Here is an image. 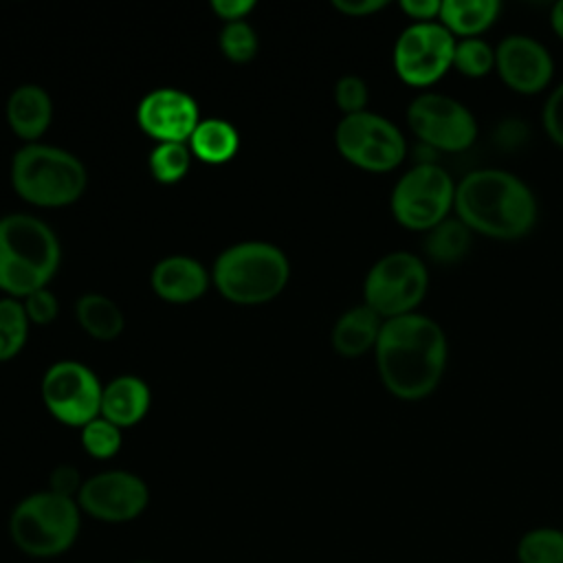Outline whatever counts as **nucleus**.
I'll return each instance as SVG.
<instances>
[{"mask_svg": "<svg viewBox=\"0 0 563 563\" xmlns=\"http://www.w3.org/2000/svg\"><path fill=\"white\" fill-rule=\"evenodd\" d=\"M374 356L380 383L391 396L420 400L440 385L449 343L438 321L409 312L383 321Z\"/></svg>", "mask_w": 563, "mask_h": 563, "instance_id": "obj_1", "label": "nucleus"}, {"mask_svg": "<svg viewBox=\"0 0 563 563\" xmlns=\"http://www.w3.org/2000/svg\"><path fill=\"white\" fill-rule=\"evenodd\" d=\"M453 209L471 231L495 240L523 238L537 222L532 189L519 176L495 167L468 172L455 185Z\"/></svg>", "mask_w": 563, "mask_h": 563, "instance_id": "obj_2", "label": "nucleus"}, {"mask_svg": "<svg viewBox=\"0 0 563 563\" xmlns=\"http://www.w3.org/2000/svg\"><path fill=\"white\" fill-rule=\"evenodd\" d=\"M62 262V244L55 231L31 213L0 218V290L24 299L46 288Z\"/></svg>", "mask_w": 563, "mask_h": 563, "instance_id": "obj_3", "label": "nucleus"}, {"mask_svg": "<svg viewBox=\"0 0 563 563\" xmlns=\"http://www.w3.org/2000/svg\"><path fill=\"white\" fill-rule=\"evenodd\" d=\"M290 262L286 253L262 240L227 246L213 262L211 282L218 292L238 306L268 303L286 288Z\"/></svg>", "mask_w": 563, "mask_h": 563, "instance_id": "obj_4", "label": "nucleus"}, {"mask_svg": "<svg viewBox=\"0 0 563 563\" xmlns=\"http://www.w3.org/2000/svg\"><path fill=\"white\" fill-rule=\"evenodd\" d=\"M86 183L79 156L57 145L24 143L11 158V185L35 207H68L81 198Z\"/></svg>", "mask_w": 563, "mask_h": 563, "instance_id": "obj_5", "label": "nucleus"}, {"mask_svg": "<svg viewBox=\"0 0 563 563\" xmlns=\"http://www.w3.org/2000/svg\"><path fill=\"white\" fill-rule=\"evenodd\" d=\"M81 530V510L75 497L37 490L15 504L9 517L13 545L33 559H53L68 552Z\"/></svg>", "mask_w": 563, "mask_h": 563, "instance_id": "obj_6", "label": "nucleus"}, {"mask_svg": "<svg viewBox=\"0 0 563 563\" xmlns=\"http://www.w3.org/2000/svg\"><path fill=\"white\" fill-rule=\"evenodd\" d=\"M455 205V183L438 163H418L407 169L391 189L389 207L398 224L411 231H429Z\"/></svg>", "mask_w": 563, "mask_h": 563, "instance_id": "obj_7", "label": "nucleus"}, {"mask_svg": "<svg viewBox=\"0 0 563 563\" xmlns=\"http://www.w3.org/2000/svg\"><path fill=\"white\" fill-rule=\"evenodd\" d=\"M429 288L424 262L407 251H391L378 257L363 282V303L383 319L416 312Z\"/></svg>", "mask_w": 563, "mask_h": 563, "instance_id": "obj_8", "label": "nucleus"}, {"mask_svg": "<svg viewBox=\"0 0 563 563\" xmlns=\"http://www.w3.org/2000/svg\"><path fill=\"white\" fill-rule=\"evenodd\" d=\"M334 145L347 163L365 172H391L407 154L400 128L369 110L341 117L334 128Z\"/></svg>", "mask_w": 563, "mask_h": 563, "instance_id": "obj_9", "label": "nucleus"}, {"mask_svg": "<svg viewBox=\"0 0 563 563\" xmlns=\"http://www.w3.org/2000/svg\"><path fill=\"white\" fill-rule=\"evenodd\" d=\"M42 400L48 413L66 427L81 429L101 413L103 385L79 361H57L42 376Z\"/></svg>", "mask_w": 563, "mask_h": 563, "instance_id": "obj_10", "label": "nucleus"}, {"mask_svg": "<svg viewBox=\"0 0 563 563\" xmlns=\"http://www.w3.org/2000/svg\"><path fill=\"white\" fill-rule=\"evenodd\" d=\"M455 37L438 20L411 22L394 44V70L409 86H431L453 66Z\"/></svg>", "mask_w": 563, "mask_h": 563, "instance_id": "obj_11", "label": "nucleus"}, {"mask_svg": "<svg viewBox=\"0 0 563 563\" xmlns=\"http://www.w3.org/2000/svg\"><path fill=\"white\" fill-rule=\"evenodd\" d=\"M411 132L440 152H462L477 139L473 112L457 99L442 92H422L407 108Z\"/></svg>", "mask_w": 563, "mask_h": 563, "instance_id": "obj_12", "label": "nucleus"}, {"mask_svg": "<svg viewBox=\"0 0 563 563\" xmlns=\"http://www.w3.org/2000/svg\"><path fill=\"white\" fill-rule=\"evenodd\" d=\"M75 499L79 510L97 521L125 523L143 515L150 504V488L139 475L112 468L84 479Z\"/></svg>", "mask_w": 563, "mask_h": 563, "instance_id": "obj_13", "label": "nucleus"}, {"mask_svg": "<svg viewBox=\"0 0 563 563\" xmlns=\"http://www.w3.org/2000/svg\"><path fill=\"white\" fill-rule=\"evenodd\" d=\"M136 121L156 143H187L200 123V112L189 92L165 86L150 90L139 101Z\"/></svg>", "mask_w": 563, "mask_h": 563, "instance_id": "obj_14", "label": "nucleus"}, {"mask_svg": "<svg viewBox=\"0 0 563 563\" xmlns=\"http://www.w3.org/2000/svg\"><path fill=\"white\" fill-rule=\"evenodd\" d=\"M495 70L510 90L534 95L550 84L554 62L539 40L515 33L495 46Z\"/></svg>", "mask_w": 563, "mask_h": 563, "instance_id": "obj_15", "label": "nucleus"}, {"mask_svg": "<svg viewBox=\"0 0 563 563\" xmlns=\"http://www.w3.org/2000/svg\"><path fill=\"white\" fill-rule=\"evenodd\" d=\"M150 284L167 303H191L207 292L211 273L196 257L167 255L154 264Z\"/></svg>", "mask_w": 563, "mask_h": 563, "instance_id": "obj_16", "label": "nucleus"}, {"mask_svg": "<svg viewBox=\"0 0 563 563\" xmlns=\"http://www.w3.org/2000/svg\"><path fill=\"white\" fill-rule=\"evenodd\" d=\"M4 114L15 136L26 143H37L53 119L51 95L37 84H22L9 95Z\"/></svg>", "mask_w": 563, "mask_h": 563, "instance_id": "obj_17", "label": "nucleus"}, {"mask_svg": "<svg viewBox=\"0 0 563 563\" xmlns=\"http://www.w3.org/2000/svg\"><path fill=\"white\" fill-rule=\"evenodd\" d=\"M152 405L150 385L132 374H121L103 385L101 391V418L110 420L119 429L134 427L145 418Z\"/></svg>", "mask_w": 563, "mask_h": 563, "instance_id": "obj_18", "label": "nucleus"}, {"mask_svg": "<svg viewBox=\"0 0 563 563\" xmlns=\"http://www.w3.org/2000/svg\"><path fill=\"white\" fill-rule=\"evenodd\" d=\"M383 317L376 314L369 306L361 303L345 310L332 328V347L343 358H358L365 352L376 347Z\"/></svg>", "mask_w": 563, "mask_h": 563, "instance_id": "obj_19", "label": "nucleus"}, {"mask_svg": "<svg viewBox=\"0 0 563 563\" xmlns=\"http://www.w3.org/2000/svg\"><path fill=\"white\" fill-rule=\"evenodd\" d=\"M187 145L191 156H196L198 161L209 165H222L238 154L240 134L235 125L229 123L227 119L207 117V119H200Z\"/></svg>", "mask_w": 563, "mask_h": 563, "instance_id": "obj_20", "label": "nucleus"}, {"mask_svg": "<svg viewBox=\"0 0 563 563\" xmlns=\"http://www.w3.org/2000/svg\"><path fill=\"white\" fill-rule=\"evenodd\" d=\"M75 317L81 330L97 341H114L125 325L117 301L101 292H84L75 301Z\"/></svg>", "mask_w": 563, "mask_h": 563, "instance_id": "obj_21", "label": "nucleus"}, {"mask_svg": "<svg viewBox=\"0 0 563 563\" xmlns=\"http://www.w3.org/2000/svg\"><path fill=\"white\" fill-rule=\"evenodd\" d=\"M499 9L497 0H444L438 22L449 29L453 37H477L497 20Z\"/></svg>", "mask_w": 563, "mask_h": 563, "instance_id": "obj_22", "label": "nucleus"}, {"mask_svg": "<svg viewBox=\"0 0 563 563\" xmlns=\"http://www.w3.org/2000/svg\"><path fill=\"white\" fill-rule=\"evenodd\" d=\"M471 229L462 220L446 218L427 231L424 253L438 264H455L471 249Z\"/></svg>", "mask_w": 563, "mask_h": 563, "instance_id": "obj_23", "label": "nucleus"}, {"mask_svg": "<svg viewBox=\"0 0 563 563\" xmlns=\"http://www.w3.org/2000/svg\"><path fill=\"white\" fill-rule=\"evenodd\" d=\"M29 317L22 299L2 297L0 299V363L11 361L22 352L29 339Z\"/></svg>", "mask_w": 563, "mask_h": 563, "instance_id": "obj_24", "label": "nucleus"}, {"mask_svg": "<svg viewBox=\"0 0 563 563\" xmlns=\"http://www.w3.org/2000/svg\"><path fill=\"white\" fill-rule=\"evenodd\" d=\"M191 158L187 143H156L147 156V165L158 183L174 185L187 176Z\"/></svg>", "mask_w": 563, "mask_h": 563, "instance_id": "obj_25", "label": "nucleus"}, {"mask_svg": "<svg viewBox=\"0 0 563 563\" xmlns=\"http://www.w3.org/2000/svg\"><path fill=\"white\" fill-rule=\"evenodd\" d=\"M519 563H563V532L556 528H534L517 543Z\"/></svg>", "mask_w": 563, "mask_h": 563, "instance_id": "obj_26", "label": "nucleus"}, {"mask_svg": "<svg viewBox=\"0 0 563 563\" xmlns=\"http://www.w3.org/2000/svg\"><path fill=\"white\" fill-rule=\"evenodd\" d=\"M453 68L466 77H484L495 68V48L482 37H462L455 42Z\"/></svg>", "mask_w": 563, "mask_h": 563, "instance_id": "obj_27", "label": "nucleus"}, {"mask_svg": "<svg viewBox=\"0 0 563 563\" xmlns=\"http://www.w3.org/2000/svg\"><path fill=\"white\" fill-rule=\"evenodd\" d=\"M222 55L233 64H246L257 55V33L246 20L227 22L218 35Z\"/></svg>", "mask_w": 563, "mask_h": 563, "instance_id": "obj_28", "label": "nucleus"}, {"mask_svg": "<svg viewBox=\"0 0 563 563\" xmlns=\"http://www.w3.org/2000/svg\"><path fill=\"white\" fill-rule=\"evenodd\" d=\"M123 429H119L117 424H112L110 420L97 416L95 420H90L88 424H84L79 429V435H81V446L84 451L90 455V457H97V460H108L112 455L119 453L121 449V435Z\"/></svg>", "mask_w": 563, "mask_h": 563, "instance_id": "obj_29", "label": "nucleus"}, {"mask_svg": "<svg viewBox=\"0 0 563 563\" xmlns=\"http://www.w3.org/2000/svg\"><path fill=\"white\" fill-rule=\"evenodd\" d=\"M367 84L356 77V75H343L336 84H334V101L339 106V110L345 114H356L367 110Z\"/></svg>", "mask_w": 563, "mask_h": 563, "instance_id": "obj_30", "label": "nucleus"}, {"mask_svg": "<svg viewBox=\"0 0 563 563\" xmlns=\"http://www.w3.org/2000/svg\"><path fill=\"white\" fill-rule=\"evenodd\" d=\"M24 303V310H26V317L31 323L35 325H46L51 321H55L57 317V310H59V303H57V297L55 292L46 286V288H40V290H33L31 295H26L22 299Z\"/></svg>", "mask_w": 563, "mask_h": 563, "instance_id": "obj_31", "label": "nucleus"}, {"mask_svg": "<svg viewBox=\"0 0 563 563\" xmlns=\"http://www.w3.org/2000/svg\"><path fill=\"white\" fill-rule=\"evenodd\" d=\"M543 128L548 136L563 147V81L550 92L543 108Z\"/></svg>", "mask_w": 563, "mask_h": 563, "instance_id": "obj_32", "label": "nucleus"}, {"mask_svg": "<svg viewBox=\"0 0 563 563\" xmlns=\"http://www.w3.org/2000/svg\"><path fill=\"white\" fill-rule=\"evenodd\" d=\"M255 9L253 0H213L211 11L227 24L244 20Z\"/></svg>", "mask_w": 563, "mask_h": 563, "instance_id": "obj_33", "label": "nucleus"}, {"mask_svg": "<svg viewBox=\"0 0 563 563\" xmlns=\"http://www.w3.org/2000/svg\"><path fill=\"white\" fill-rule=\"evenodd\" d=\"M81 484H84V482H81L79 473H77L73 466H68V464L57 466V468L53 471V475H51V490L62 493V495H68V497H77Z\"/></svg>", "mask_w": 563, "mask_h": 563, "instance_id": "obj_34", "label": "nucleus"}, {"mask_svg": "<svg viewBox=\"0 0 563 563\" xmlns=\"http://www.w3.org/2000/svg\"><path fill=\"white\" fill-rule=\"evenodd\" d=\"M440 0H402L400 9L411 18V22H433L440 18Z\"/></svg>", "mask_w": 563, "mask_h": 563, "instance_id": "obj_35", "label": "nucleus"}, {"mask_svg": "<svg viewBox=\"0 0 563 563\" xmlns=\"http://www.w3.org/2000/svg\"><path fill=\"white\" fill-rule=\"evenodd\" d=\"M332 7L352 18H365L387 7L385 0H332Z\"/></svg>", "mask_w": 563, "mask_h": 563, "instance_id": "obj_36", "label": "nucleus"}, {"mask_svg": "<svg viewBox=\"0 0 563 563\" xmlns=\"http://www.w3.org/2000/svg\"><path fill=\"white\" fill-rule=\"evenodd\" d=\"M550 24H552V31L563 40V0H559V2L552 7Z\"/></svg>", "mask_w": 563, "mask_h": 563, "instance_id": "obj_37", "label": "nucleus"}, {"mask_svg": "<svg viewBox=\"0 0 563 563\" xmlns=\"http://www.w3.org/2000/svg\"><path fill=\"white\" fill-rule=\"evenodd\" d=\"M136 563H150V561H136Z\"/></svg>", "mask_w": 563, "mask_h": 563, "instance_id": "obj_38", "label": "nucleus"}]
</instances>
